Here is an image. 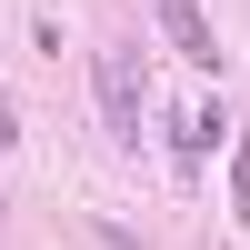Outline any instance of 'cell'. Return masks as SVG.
<instances>
[{"label": "cell", "mask_w": 250, "mask_h": 250, "mask_svg": "<svg viewBox=\"0 0 250 250\" xmlns=\"http://www.w3.org/2000/svg\"><path fill=\"white\" fill-rule=\"evenodd\" d=\"M100 120H110V140H140V70L130 60H100Z\"/></svg>", "instance_id": "obj_1"}, {"label": "cell", "mask_w": 250, "mask_h": 250, "mask_svg": "<svg viewBox=\"0 0 250 250\" xmlns=\"http://www.w3.org/2000/svg\"><path fill=\"white\" fill-rule=\"evenodd\" d=\"M160 30L180 40L190 70H220V40H210V20H200V0H160Z\"/></svg>", "instance_id": "obj_2"}, {"label": "cell", "mask_w": 250, "mask_h": 250, "mask_svg": "<svg viewBox=\"0 0 250 250\" xmlns=\"http://www.w3.org/2000/svg\"><path fill=\"white\" fill-rule=\"evenodd\" d=\"M230 170H240V210H250V140H240V160H230Z\"/></svg>", "instance_id": "obj_3"}, {"label": "cell", "mask_w": 250, "mask_h": 250, "mask_svg": "<svg viewBox=\"0 0 250 250\" xmlns=\"http://www.w3.org/2000/svg\"><path fill=\"white\" fill-rule=\"evenodd\" d=\"M100 250H140V240H130V230H100Z\"/></svg>", "instance_id": "obj_4"}, {"label": "cell", "mask_w": 250, "mask_h": 250, "mask_svg": "<svg viewBox=\"0 0 250 250\" xmlns=\"http://www.w3.org/2000/svg\"><path fill=\"white\" fill-rule=\"evenodd\" d=\"M0 140H20V120H10V100H0Z\"/></svg>", "instance_id": "obj_5"}]
</instances>
